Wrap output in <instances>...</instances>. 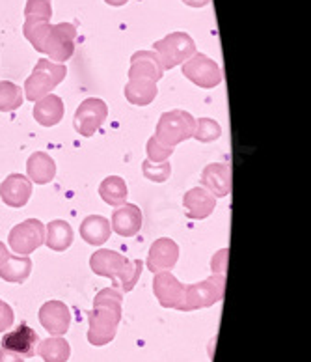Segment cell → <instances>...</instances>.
Wrapping results in <instances>:
<instances>
[{"label":"cell","instance_id":"6da1fadb","mask_svg":"<svg viewBox=\"0 0 311 362\" xmlns=\"http://www.w3.org/2000/svg\"><path fill=\"white\" fill-rule=\"evenodd\" d=\"M121 300L123 295L116 288L101 290L94 299V310L90 312L88 341L101 347L114 340L121 321Z\"/></svg>","mask_w":311,"mask_h":362},{"label":"cell","instance_id":"7a4b0ae2","mask_svg":"<svg viewBox=\"0 0 311 362\" xmlns=\"http://www.w3.org/2000/svg\"><path fill=\"white\" fill-rule=\"evenodd\" d=\"M90 267L99 276H106L112 280V284L120 286L121 290L127 291L135 290L136 282L140 279L144 264L140 259H127L123 254L116 250H97L90 258Z\"/></svg>","mask_w":311,"mask_h":362},{"label":"cell","instance_id":"3957f363","mask_svg":"<svg viewBox=\"0 0 311 362\" xmlns=\"http://www.w3.org/2000/svg\"><path fill=\"white\" fill-rule=\"evenodd\" d=\"M66 75H68V68L63 64L51 62L47 58L37 60L32 75L26 78L25 90H23L25 98L36 103L37 99L45 98V95H49L52 90L56 88L58 84L66 78Z\"/></svg>","mask_w":311,"mask_h":362},{"label":"cell","instance_id":"277c9868","mask_svg":"<svg viewBox=\"0 0 311 362\" xmlns=\"http://www.w3.org/2000/svg\"><path fill=\"white\" fill-rule=\"evenodd\" d=\"M194 125H196V119L192 118L188 112L179 109L170 110V112L162 114L161 119H159L155 139L159 140L162 146L173 148V146L181 144L185 140L192 139Z\"/></svg>","mask_w":311,"mask_h":362},{"label":"cell","instance_id":"5b68a950","mask_svg":"<svg viewBox=\"0 0 311 362\" xmlns=\"http://www.w3.org/2000/svg\"><path fill=\"white\" fill-rule=\"evenodd\" d=\"M153 47L164 69H173L179 64L187 62L192 54H196V43L185 32H171L155 42Z\"/></svg>","mask_w":311,"mask_h":362},{"label":"cell","instance_id":"8992f818","mask_svg":"<svg viewBox=\"0 0 311 362\" xmlns=\"http://www.w3.org/2000/svg\"><path fill=\"white\" fill-rule=\"evenodd\" d=\"M75 37H77V26L71 23L51 25L47 36L43 40L42 52L51 58V62H68L75 52Z\"/></svg>","mask_w":311,"mask_h":362},{"label":"cell","instance_id":"52a82bcc","mask_svg":"<svg viewBox=\"0 0 311 362\" xmlns=\"http://www.w3.org/2000/svg\"><path fill=\"white\" fill-rule=\"evenodd\" d=\"M224 288H226V279L224 274H213L200 284L187 286L185 291V305L181 312L197 310V308H207L214 303H220L224 297Z\"/></svg>","mask_w":311,"mask_h":362},{"label":"cell","instance_id":"ba28073f","mask_svg":"<svg viewBox=\"0 0 311 362\" xmlns=\"http://www.w3.org/2000/svg\"><path fill=\"white\" fill-rule=\"evenodd\" d=\"M8 243L10 249L19 256H30L45 243V226L37 218H26L11 228Z\"/></svg>","mask_w":311,"mask_h":362},{"label":"cell","instance_id":"9c48e42d","mask_svg":"<svg viewBox=\"0 0 311 362\" xmlns=\"http://www.w3.org/2000/svg\"><path fill=\"white\" fill-rule=\"evenodd\" d=\"M183 75L202 88H214L222 83V69L213 58L205 54H192L187 62H183Z\"/></svg>","mask_w":311,"mask_h":362},{"label":"cell","instance_id":"30bf717a","mask_svg":"<svg viewBox=\"0 0 311 362\" xmlns=\"http://www.w3.org/2000/svg\"><path fill=\"white\" fill-rule=\"evenodd\" d=\"M109 116V107L103 99L88 98L78 105L75 112V129L83 136H94L95 131L103 125V122Z\"/></svg>","mask_w":311,"mask_h":362},{"label":"cell","instance_id":"8fae6325","mask_svg":"<svg viewBox=\"0 0 311 362\" xmlns=\"http://www.w3.org/2000/svg\"><path fill=\"white\" fill-rule=\"evenodd\" d=\"M153 291H155L157 299H159L161 306L183 310L187 286H183L181 282L171 274V271L155 273V279H153Z\"/></svg>","mask_w":311,"mask_h":362},{"label":"cell","instance_id":"7c38bea8","mask_svg":"<svg viewBox=\"0 0 311 362\" xmlns=\"http://www.w3.org/2000/svg\"><path fill=\"white\" fill-rule=\"evenodd\" d=\"M39 323L54 337H62L71 325V312L62 300H47L39 308Z\"/></svg>","mask_w":311,"mask_h":362},{"label":"cell","instance_id":"4fadbf2b","mask_svg":"<svg viewBox=\"0 0 311 362\" xmlns=\"http://www.w3.org/2000/svg\"><path fill=\"white\" fill-rule=\"evenodd\" d=\"M179 259V247L173 239L161 238L151 245L150 256H147V269L151 273H161V271H171L176 267Z\"/></svg>","mask_w":311,"mask_h":362},{"label":"cell","instance_id":"5bb4252c","mask_svg":"<svg viewBox=\"0 0 311 362\" xmlns=\"http://www.w3.org/2000/svg\"><path fill=\"white\" fill-rule=\"evenodd\" d=\"M32 197V181L23 174H10L0 183V198L6 206L23 207Z\"/></svg>","mask_w":311,"mask_h":362},{"label":"cell","instance_id":"9a60e30c","mask_svg":"<svg viewBox=\"0 0 311 362\" xmlns=\"http://www.w3.org/2000/svg\"><path fill=\"white\" fill-rule=\"evenodd\" d=\"M164 68L161 58L155 51H138L130 58L129 78H147V81H161Z\"/></svg>","mask_w":311,"mask_h":362},{"label":"cell","instance_id":"2e32d148","mask_svg":"<svg viewBox=\"0 0 311 362\" xmlns=\"http://www.w3.org/2000/svg\"><path fill=\"white\" fill-rule=\"evenodd\" d=\"M37 344H39V337L28 325H19L16 331L8 332L2 338V349L17 353L23 358L34 357L36 355Z\"/></svg>","mask_w":311,"mask_h":362},{"label":"cell","instance_id":"e0dca14e","mask_svg":"<svg viewBox=\"0 0 311 362\" xmlns=\"http://www.w3.org/2000/svg\"><path fill=\"white\" fill-rule=\"evenodd\" d=\"M110 228H112L118 235H121V238H133V235H136L142 228L140 207L135 206V204L118 206V209L112 213Z\"/></svg>","mask_w":311,"mask_h":362},{"label":"cell","instance_id":"ac0fdd59","mask_svg":"<svg viewBox=\"0 0 311 362\" xmlns=\"http://www.w3.org/2000/svg\"><path fill=\"white\" fill-rule=\"evenodd\" d=\"M202 183L214 198L228 197L231 192V168L222 163H213L202 172Z\"/></svg>","mask_w":311,"mask_h":362},{"label":"cell","instance_id":"d6986e66","mask_svg":"<svg viewBox=\"0 0 311 362\" xmlns=\"http://www.w3.org/2000/svg\"><path fill=\"white\" fill-rule=\"evenodd\" d=\"M183 206H185L188 217L194 218V221H202L214 211L217 198L205 187H194L183 198Z\"/></svg>","mask_w":311,"mask_h":362},{"label":"cell","instance_id":"ffe728a7","mask_svg":"<svg viewBox=\"0 0 311 362\" xmlns=\"http://www.w3.org/2000/svg\"><path fill=\"white\" fill-rule=\"evenodd\" d=\"M34 118L43 127H54L63 118V101L54 93H49L45 98L37 99L34 107Z\"/></svg>","mask_w":311,"mask_h":362},{"label":"cell","instance_id":"44dd1931","mask_svg":"<svg viewBox=\"0 0 311 362\" xmlns=\"http://www.w3.org/2000/svg\"><path fill=\"white\" fill-rule=\"evenodd\" d=\"M26 172H28V180L37 185H45V183H51L56 176V163L45 151H36L28 157Z\"/></svg>","mask_w":311,"mask_h":362},{"label":"cell","instance_id":"7402d4cb","mask_svg":"<svg viewBox=\"0 0 311 362\" xmlns=\"http://www.w3.org/2000/svg\"><path fill=\"white\" fill-rule=\"evenodd\" d=\"M112 228H110V221L101 215H90L80 224V238L88 245L94 247H101L110 239Z\"/></svg>","mask_w":311,"mask_h":362},{"label":"cell","instance_id":"603a6c76","mask_svg":"<svg viewBox=\"0 0 311 362\" xmlns=\"http://www.w3.org/2000/svg\"><path fill=\"white\" fill-rule=\"evenodd\" d=\"M125 98L129 99V103L136 107H145L157 98V83L147 81V78H129V83L125 84Z\"/></svg>","mask_w":311,"mask_h":362},{"label":"cell","instance_id":"cb8c5ba5","mask_svg":"<svg viewBox=\"0 0 311 362\" xmlns=\"http://www.w3.org/2000/svg\"><path fill=\"white\" fill-rule=\"evenodd\" d=\"M73 243V228L69 226V223L66 221H52L51 224H47V230H45V243L51 250H56V252H63L68 250Z\"/></svg>","mask_w":311,"mask_h":362},{"label":"cell","instance_id":"d4e9b609","mask_svg":"<svg viewBox=\"0 0 311 362\" xmlns=\"http://www.w3.org/2000/svg\"><path fill=\"white\" fill-rule=\"evenodd\" d=\"M32 271V259L28 256H10L0 265V279L13 284H23Z\"/></svg>","mask_w":311,"mask_h":362},{"label":"cell","instance_id":"484cf974","mask_svg":"<svg viewBox=\"0 0 311 362\" xmlns=\"http://www.w3.org/2000/svg\"><path fill=\"white\" fill-rule=\"evenodd\" d=\"M36 353L45 362H68L71 355V346L66 338L52 337L47 340H39Z\"/></svg>","mask_w":311,"mask_h":362},{"label":"cell","instance_id":"4316f807","mask_svg":"<svg viewBox=\"0 0 311 362\" xmlns=\"http://www.w3.org/2000/svg\"><path fill=\"white\" fill-rule=\"evenodd\" d=\"M99 194L110 206H123L127 194H129V189L120 176H109L104 177V181L99 187Z\"/></svg>","mask_w":311,"mask_h":362},{"label":"cell","instance_id":"83f0119b","mask_svg":"<svg viewBox=\"0 0 311 362\" xmlns=\"http://www.w3.org/2000/svg\"><path fill=\"white\" fill-rule=\"evenodd\" d=\"M23 101H25V93L21 86L10 81H0V112H11L19 109Z\"/></svg>","mask_w":311,"mask_h":362},{"label":"cell","instance_id":"f1b7e54d","mask_svg":"<svg viewBox=\"0 0 311 362\" xmlns=\"http://www.w3.org/2000/svg\"><path fill=\"white\" fill-rule=\"evenodd\" d=\"M220 135H222V127L218 122L211 118L196 119L192 139H196L197 142H214V140L220 139Z\"/></svg>","mask_w":311,"mask_h":362},{"label":"cell","instance_id":"f546056e","mask_svg":"<svg viewBox=\"0 0 311 362\" xmlns=\"http://www.w3.org/2000/svg\"><path fill=\"white\" fill-rule=\"evenodd\" d=\"M26 21H45L52 17L51 0H28L25 8Z\"/></svg>","mask_w":311,"mask_h":362},{"label":"cell","instance_id":"4dcf8cb0","mask_svg":"<svg viewBox=\"0 0 311 362\" xmlns=\"http://www.w3.org/2000/svg\"><path fill=\"white\" fill-rule=\"evenodd\" d=\"M142 172L144 176L150 181H155V183H164V181L170 177L171 174V166L170 163H151V160H144L142 165Z\"/></svg>","mask_w":311,"mask_h":362},{"label":"cell","instance_id":"1f68e13d","mask_svg":"<svg viewBox=\"0 0 311 362\" xmlns=\"http://www.w3.org/2000/svg\"><path fill=\"white\" fill-rule=\"evenodd\" d=\"M171 153H173V148L162 146L155 136L147 140V160H151V163H164V160L170 159Z\"/></svg>","mask_w":311,"mask_h":362},{"label":"cell","instance_id":"d6a6232c","mask_svg":"<svg viewBox=\"0 0 311 362\" xmlns=\"http://www.w3.org/2000/svg\"><path fill=\"white\" fill-rule=\"evenodd\" d=\"M13 325V310L10 305L0 300V332L8 331Z\"/></svg>","mask_w":311,"mask_h":362},{"label":"cell","instance_id":"836d02e7","mask_svg":"<svg viewBox=\"0 0 311 362\" xmlns=\"http://www.w3.org/2000/svg\"><path fill=\"white\" fill-rule=\"evenodd\" d=\"M226 264H228V250H226V249L218 250V252L213 256V262H211L213 273L214 274L226 273Z\"/></svg>","mask_w":311,"mask_h":362},{"label":"cell","instance_id":"e575fe53","mask_svg":"<svg viewBox=\"0 0 311 362\" xmlns=\"http://www.w3.org/2000/svg\"><path fill=\"white\" fill-rule=\"evenodd\" d=\"M0 362H25V358L8 349H0Z\"/></svg>","mask_w":311,"mask_h":362},{"label":"cell","instance_id":"d590c367","mask_svg":"<svg viewBox=\"0 0 311 362\" xmlns=\"http://www.w3.org/2000/svg\"><path fill=\"white\" fill-rule=\"evenodd\" d=\"M187 6H192V8H203V6H207L211 0H183Z\"/></svg>","mask_w":311,"mask_h":362},{"label":"cell","instance_id":"8d00e7d4","mask_svg":"<svg viewBox=\"0 0 311 362\" xmlns=\"http://www.w3.org/2000/svg\"><path fill=\"white\" fill-rule=\"evenodd\" d=\"M10 256H11V254L8 252V249H6V245L2 243V241H0V265L4 264L6 259L10 258Z\"/></svg>","mask_w":311,"mask_h":362},{"label":"cell","instance_id":"74e56055","mask_svg":"<svg viewBox=\"0 0 311 362\" xmlns=\"http://www.w3.org/2000/svg\"><path fill=\"white\" fill-rule=\"evenodd\" d=\"M104 2H106L109 6H123L127 4L129 0H104Z\"/></svg>","mask_w":311,"mask_h":362}]
</instances>
